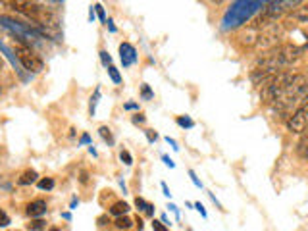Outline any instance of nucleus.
Masks as SVG:
<instances>
[{"label": "nucleus", "instance_id": "nucleus-47", "mask_svg": "<svg viewBox=\"0 0 308 231\" xmlns=\"http://www.w3.org/2000/svg\"><path fill=\"white\" fill-rule=\"evenodd\" d=\"M62 218H64V220H70V218H72V214H70V212H64V214H62Z\"/></svg>", "mask_w": 308, "mask_h": 231}, {"label": "nucleus", "instance_id": "nucleus-7", "mask_svg": "<svg viewBox=\"0 0 308 231\" xmlns=\"http://www.w3.org/2000/svg\"><path fill=\"white\" fill-rule=\"evenodd\" d=\"M285 123H287V131H289V133L301 135L303 131L307 129L308 127V99L295 110L293 116H291Z\"/></svg>", "mask_w": 308, "mask_h": 231}, {"label": "nucleus", "instance_id": "nucleus-51", "mask_svg": "<svg viewBox=\"0 0 308 231\" xmlns=\"http://www.w3.org/2000/svg\"><path fill=\"white\" fill-rule=\"evenodd\" d=\"M0 93H2V89H0Z\"/></svg>", "mask_w": 308, "mask_h": 231}, {"label": "nucleus", "instance_id": "nucleus-11", "mask_svg": "<svg viewBox=\"0 0 308 231\" xmlns=\"http://www.w3.org/2000/svg\"><path fill=\"white\" fill-rule=\"evenodd\" d=\"M297 154L301 156L303 160H308V127L303 133H301V139H299V143H297Z\"/></svg>", "mask_w": 308, "mask_h": 231}, {"label": "nucleus", "instance_id": "nucleus-19", "mask_svg": "<svg viewBox=\"0 0 308 231\" xmlns=\"http://www.w3.org/2000/svg\"><path fill=\"white\" fill-rule=\"evenodd\" d=\"M54 179L52 177H43V179H39L37 181V187L41 189V191H50V189H54Z\"/></svg>", "mask_w": 308, "mask_h": 231}, {"label": "nucleus", "instance_id": "nucleus-15", "mask_svg": "<svg viewBox=\"0 0 308 231\" xmlns=\"http://www.w3.org/2000/svg\"><path fill=\"white\" fill-rule=\"evenodd\" d=\"M133 224H135V222H133L129 216H119V218H116V222H114V228H116L117 231H127L133 228Z\"/></svg>", "mask_w": 308, "mask_h": 231}, {"label": "nucleus", "instance_id": "nucleus-43", "mask_svg": "<svg viewBox=\"0 0 308 231\" xmlns=\"http://www.w3.org/2000/svg\"><path fill=\"white\" fill-rule=\"evenodd\" d=\"M77 204H79V201H77V199H72V204H70V208H72V210H75V208H77Z\"/></svg>", "mask_w": 308, "mask_h": 231}, {"label": "nucleus", "instance_id": "nucleus-23", "mask_svg": "<svg viewBox=\"0 0 308 231\" xmlns=\"http://www.w3.org/2000/svg\"><path fill=\"white\" fill-rule=\"evenodd\" d=\"M99 56H101V62H103L104 68H110V66H112V56H110L106 50H101V52H99Z\"/></svg>", "mask_w": 308, "mask_h": 231}, {"label": "nucleus", "instance_id": "nucleus-33", "mask_svg": "<svg viewBox=\"0 0 308 231\" xmlns=\"http://www.w3.org/2000/svg\"><path fill=\"white\" fill-rule=\"evenodd\" d=\"M166 143L170 144V146H172V148H174V150H179V144H177V141H176V139H172V137H170V135H168V137H166Z\"/></svg>", "mask_w": 308, "mask_h": 231}, {"label": "nucleus", "instance_id": "nucleus-46", "mask_svg": "<svg viewBox=\"0 0 308 231\" xmlns=\"http://www.w3.org/2000/svg\"><path fill=\"white\" fill-rule=\"evenodd\" d=\"M2 70H4V56L0 54V72H2Z\"/></svg>", "mask_w": 308, "mask_h": 231}, {"label": "nucleus", "instance_id": "nucleus-18", "mask_svg": "<svg viewBox=\"0 0 308 231\" xmlns=\"http://www.w3.org/2000/svg\"><path fill=\"white\" fill-rule=\"evenodd\" d=\"M101 101V87H97V91H95V95L91 97V102H89V114L95 116L97 114V104Z\"/></svg>", "mask_w": 308, "mask_h": 231}, {"label": "nucleus", "instance_id": "nucleus-40", "mask_svg": "<svg viewBox=\"0 0 308 231\" xmlns=\"http://www.w3.org/2000/svg\"><path fill=\"white\" fill-rule=\"evenodd\" d=\"M160 222H162V224H164V226H166V228H168V226L172 224V222L168 220V216H166V214H162V216H160Z\"/></svg>", "mask_w": 308, "mask_h": 231}, {"label": "nucleus", "instance_id": "nucleus-13", "mask_svg": "<svg viewBox=\"0 0 308 231\" xmlns=\"http://www.w3.org/2000/svg\"><path fill=\"white\" fill-rule=\"evenodd\" d=\"M135 206H137V210H139V212H145V214L150 216V218L154 216V206H152L150 202L145 201L143 197H137V199H135Z\"/></svg>", "mask_w": 308, "mask_h": 231}, {"label": "nucleus", "instance_id": "nucleus-35", "mask_svg": "<svg viewBox=\"0 0 308 231\" xmlns=\"http://www.w3.org/2000/svg\"><path fill=\"white\" fill-rule=\"evenodd\" d=\"M208 197H210V199H212V202H214V204L218 206V210H221V212H223V206H221V204H220V201H218V199L214 197V193H208Z\"/></svg>", "mask_w": 308, "mask_h": 231}, {"label": "nucleus", "instance_id": "nucleus-30", "mask_svg": "<svg viewBox=\"0 0 308 231\" xmlns=\"http://www.w3.org/2000/svg\"><path fill=\"white\" fill-rule=\"evenodd\" d=\"M152 230L154 231H170L164 224H162L160 220H152Z\"/></svg>", "mask_w": 308, "mask_h": 231}, {"label": "nucleus", "instance_id": "nucleus-14", "mask_svg": "<svg viewBox=\"0 0 308 231\" xmlns=\"http://www.w3.org/2000/svg\"><path fill=\"white\" fill-rule=\"evenodd\" d=\"M37 179H39V173L35 172V170H27V172L21 173V177L17 179V183L19 185H33V183H37Z\"/></svg>", "mask_w": 308, "mask_h": 231}, {"label": "nucleus", "instance_id": "nucleus-49", "mask_svg": "<svg viewBox=\"0 0 308 231\" xmlns=\"http://www.w3.org/2000/svg\"><path fill=\"white\" fill-rule=\"evenodd\" d=\"M48 231H60V230H58V228H50Z\"/></svg>", "mask_w": 308, "mask_h": 231}, {"label": "nucleus", "instance_id": "nucleus-4", "mask_svg": "<svg viewBox=\"0 0 308 231\" xmlns=\"http://www.w3.org/2000/svg\"><path fill=\"white\" fill-rule=\"evenodd\" d=\"M293 79H295V73H291V72L276 73L272 79H268L264 85H262V91H260V101L266 102V104H274L279 97H283V95H285V91L291 87Z\"/></svg>", "mask_w": 308, "mask_h": 231}, {"label": "nucleus", "instance_id": "nucleus-1", "mask_svg": "<svg viewBox=\"0 0 308 231\" xmlns=\"http://www.w3.org/2000/svg\"><path fill=\"white\" fill-rule=\"evenodd\" d=\"M305 50L293 46V44H278L276 48L272 50H266L262 56L256 58V64H254V70H260V72H268L272 75L279 73V70H285L289 68L291 64H295L301 54Z\"/></svg>", "mask_w": 308, "mask_h": 231}, {"label": "nucleus", "instance_id": "nucleus-32", "mask_svg": "<svg viewBox=\"0 0 308 231\" xmlns=\"http://www.w3.org/2000/svg\"><path fill=\"white\" fill-rule=\"evenodd\" d=\"M145 135H147L148 143H154V141L158 139V133H156V131H152V129H147L145 131Z\"/></svg>", "mask_w": 308, "mask_h": 231}, {"label": "nucleus", "instance_id": "nucleus-10", "mask_svg": "<svg viewBox=\"0 0 308 231\" xmlns=\"http://www.w3.org/2000/svg\"><path fill=\"white\" fill-rule=\"evenodd\" d=\"M25 212H27V216L29 218H41L46 214V202L41 201V199H37V201H31L27 204V208H25Z\"/></svg>", "mask_w": 308, "mask_h": 231}, {"label": "nucleus", "instance_id": "nucleus-44", "mask_svg": "<svg viewBox=\"0 0 308 231\" xmlns=\"http://www.w3.org/2000/svg\"><path fill=\"white\" fill-rule=\"evenodd\" d=\"M81 183H87V172H81V177H79Z\"/></svg>", "mask_w": 308, "mask_h": 231}, {"label": "nucleus", "instance_id": "nucleus-36", "mask_svg": "<svg viewBox=\"0 0 308 231\" xmlns=\"http://www.w3.org/2000/svg\"><path fill=\"white\" fill-rule=\"evenodd\" d=\"M168 208H170V210L176 214V220H179V208H177L176 204H174V202H170V204H168Z\"/></svg>", "mask_w": 308, "mask_h": 231}, {"label": "nucleus", "instance_id": "nucleus-25", "mask_svg": "<svg viewBox=\"0 0 308 231\" xmlns=\"http://www.w3.org/2000/svg\"><path fill=\"white\" fill-rule=\"evenodd\" d=\"M44 228V222L41 220V218H37V220H33L29 224V230L31 231H39V230H43Z\"/></svg>", "mask_w": 308, "mask_h": 231}, {"label": "nucleus", "instance_id": "nucleus-6", "mask_svg": "<svg viewBox=\"0 0 308 231\" xmlns=\"http://www.w3.org/2000/svg\"><path fill=\"white\" fill-rule=\"evenodd\" d=\"M281 33L283 29L279 23H274V25H268V27L260 29V35H258V43H256V50H272L276 48L281 39Z\"/></svg>", "mask_w": 308, "mask_h": 231}, {"label": "nucleus", "instance_id": "nucleus-27", "mask_svg": "<svg viewBox=\"0 0 308 231\" xmlns=\"http://www.w3.org/2000/svg\"><path fill=\"white\" fill-rule=\"evenodd\" d=\"M6 226H10V216L0 208V228H6Z\"/></svg>", "mask_w": 308, "mask_h": 231}, {"label": "nucleus", "instance_id": "nucleus-50", "mask_svg": "<svg viewBox=\"0 0 308 231\" xmlns=\"http://www.w3.org/2000/svg\"><path fill=\"white\" fill-rule=\"evenodd\" d=\"M303 50H308V39H307V44H305V48Z\"/></svg>", "mask_w": 308, "mask_h": 231}, {"label": "nucleus", "instance_id": "nucleus-31", "mask_svg": "<svg viewBox=\"0 0 308 231\" xmlns=\"http://www.w3.org/2000/svg\"><path fill=\"white\" fill-rule=\"evenodd\" d=\"M162 162H164V164H166V166H168L170 170H174V168H176V162L170 158L168 154H162Z\"/></svg>", "mask_w": 308, "mask_h": 231}, {"label": "nucleus", "instance_id": "nucleus-24", "mask_svg": "<svg viewBox=\"0 0 308 231\" xmlns=\"http://www.w3.org/2000/svg\"><path fill=\"white\" fill-rule=\"evenodd\" d=\"M93 8H95V14L99 15V19H101L103 23H106V12H104L103 4H95Z\"/></svg>", "mask_w": 308, "mask_h": 231}, {"label": "nucleus", "instance_id": "nucleus-28", "mask_svg": "<svg viewBox=\"0 0 308 231\" xmlns=\"http://www.w3.org/2000/svg\"><path fill=\"white\" fill-rule=\"evenodd\" d=\"M131 121L135 123V125H141V123H145V121H147V116H145V114H139V112H137V114H135V116L131 117Z\"/></svg>", "mask_w": 308, "mask_h": 231}, {"label": "nucleus", "instance_id": "nucleus-9", "mask_svg": "<svg viewBox=\"0 0 308 231\" xmlns=\"http://www.w3.org/2000/svg\"><path fill=\"white\" fill-rule=\"evenodd\" d=\"M258 35H260V29L249 23L247 29L241 31V35H239V43L245 44V46H256V43H258Z\"/></svg>", "mask_w": 308, "mask_h": 231}, {"label": "nucleus", "instance_id": "nucleus-2", "mask_svg": "<svg viewBox=\"0 0 308 231\" xmlns=\"http://www.w3.org/2000/svg\"><path fill=\"white\" fill-rule=\"evenodd\" d=\"M308 99V81L303 73H295V79L291 87L285 91L283 97H279L278 101L272 104V112L283 117L285 121L293 116V112Z\"/></svg>", "mask_w": 308, "mask_h": 231}, {"label": "nucleus", "instance_id": "nucleus-5", "mask_svg": "<svg viewBox=\"0 0 308 231\" xmlns=\"http://www.w3.org/2000/svg\"><path fill=\"white\" fill-rule=\"evenodd\" d=\"M14 52H15L17 62L21 64V68L27 70L29 73H39L44 70L43 60L35 54V50H33L31 46H27V44H23V43H15Z\"/></svg>", "mask_w": 308, "mask_h": 231}, {"label": "nucleus", "instance_id": "nucleus-42", "mask_svg": "<svg viewBox=\"0 0 308 231\" xmlns=\"http://www.w3.org/2000/svg\"><path fill=\"white\" fill-rule=\"evenodd\" d=\"M106 222L110 224V220H108V216H101V218H99V226H106Z\"/></svg>", "mask_w": 308, "mask_h": 231}, {"label": "nucleus", "instance_id": "nucleus-12", "mask_svg": "<svg viewBox=\"0 0 308 231\" xmlns=\"http://www.w3.org/2000/svg\"><path fill=\"white\" fill-rule=\"evenodd\" d=\"M131 210V206L127 204V202H123V201H117V202H114L110 208H108V212L112 214V216H116V218H119V216H127V212Z\"/></svg>", "mask_w": 308, "mask_h": 231}, {"label": "nucleus", "instance_id": "nucleus-20", "mask_svg": "<svg viewBox=\"0 0 308 231\" xmlns=\"http://www.w3.org/2000/svg\"><path fill=\"white\" fill-rule=\"evenodd\" d=\"M141 99H143V101H152V99H154V91L150 89L148 83H143V85H141Z\"/></svg>", "mask_w": 308, "mask_h": 231}, {"label": "nucleus", "instance_id": "nucleus-29", "mask_svg": "<svg viewBox=\"0 0 308 231\" xmlns=\"http://www.w3.org/2000/svg\"><path fill=\"white\" fill-rule=\"evenodd\" d=\"M189 177H191V181H193V185H195V187H197V189H203V181H201V179L197 177V173L193 172V170H189Z\"/></svg>", "mask_w": 308, "mask_h": 231}, {"label": "nucleus", "instance_id": "nucleus-48", "mask_svg": "<svg viewBox=\"0 0 308 231\" xmlns=\"http://www.w3.org/2000/svg\"><path fill=\"white\" fill-rule=\"evenodd\" d=\"M119 185H121V189H123V193L127 191V187H125V183H123V179H119Z\"/></svg>", "mask_w": 308, "mask_h": 231}, {"label": "nucleus", "instance_id": "nucleus-21", "mask_svg": "<svg viewBox=\"0 0 308 231\" xmlns=\"http://www.w3.org/2000/svg\"><path fill=\"white\" fill-rule=\"evenodd\" d=\"M108 70V75H110V79L116 83V85H119L121 83V75H119V72H117V68H114V66H110V68H106Z\"/></svg>", "mask_w": 308, "mask_h": 231}, {"label": "nucleus", "instance_id": "nucleus-38", "mask_svg": "<svg viewBox=\"0 0 308 231\" xmlns=\"http://www.w3.org/2000/svg\"><path fill=\"white\" fill-rule=\"evenodd\" d=\"M160 185H162V191H164V195H166V197H168V199H172V193H170V189H168V185H166V183H164V181H162Z\"/></svg>", "mask_w": 308, "mask_h": 231}, {"label": "nucleus", "instance_id": "nucleus-37", "mask_svg": "<svg viewBox=\"0 0 308 231\" xmlns=\"http://www.w3.org/2000/svg\"><path fill=\"white\" fill-rule=\"evenodd\" d=\"M79 144H91V137H89L87 133H83V135H81V139H79Z\"/></svg>", "mask_w": 308, "mask_h": 231}, {"label": "nucleus", "instance_id": "nucleus-39", "mask_svg": "<svg viewBox=\"0 0 308 231\" xmlns=\"http://www.w3.org/2000/svg\"><path fill=\"white\" fill-rule=\"evenodd\" d=\"M106 25H108V29H110V33H116V31H117L116 25H114V21H112V19H106Z\"/></svg>", "mask_w": 308, "mask_h": 231}, {"label": "nucleus", "instance_id": "nucleus-26", "mask_svg": "<svg viewBox=\"0 0 308 231\" xmlns=\"http://www.w3.org/2000/svg\"><path fill=\"white\" fill-rule=\"evenodd\" d=\"M193 204H195V210L201 212V216L205 218V220H208V212H206L205 204H203V202H193Z\"/></svg>", "mask_w": 308, "mask_h": 231}, {"label": "nucleus", "instance_id": "nucleus-16", "mask_svg": "<svg viewBox=\"0 0 308 231\" xmlns=\"http://www.w3.org/2000/svg\"><path fill=\"white\" fill-rule=\"evenodd\" d=\"M99 135L104 139V143H108V146H114V135H112V131H110V127L108 125H101L99 127Z\"/></svg>", "mask_w": 308, "mask_h": 231}, {"label": "nucleus", "instance_id": "nucleus-3", "mask_svg": "<svg viewBox=\"0 0 308 231\" xmlns=\"http://www.w3.org/2000/svg\"><path fill=\"white\" fill-rule=\"evenodd\" d=\"M266 2L262 0H237L231 2L229 8L221 17V31H233L237 27H243L245 23H250L252 17L262 12Z\"/></svg>", "mask_w": 308, "mask_h": 231}, {"label": "nucleus", "instance_id": "nucleus-17", "mask_svg": "<svg viewBox=\"0 0 308 231\" xmlns=\"http://www.w3.org/2000/svg\"><path fill=\"white\" fill-rule=\"evenodd\" d=\"M176 123L179 127H183V129H193L195 127V119L189 117V116H177Z\"/></svg>", "mask_w": 308, "mask_h": 231}, {"label": "nucleus", "instance_id": "nucleus-45", "mask_svg": "<svg viewBox=\"0 0 308 231\" xmlns=\"http://www.w3.org/2000/svg\"><path fill=\"white\" fill-rule=\"evenodd\" d=\"M89 152H91V154H93V156H97V148H95V146H93V144H91V146H89Z\"/></svg>", "mask_w": 308, "mask_h": 231}, {"label": "nucleus", "instance_id": "nucleus-34", "mask_svg": "<svg viewBox=\"0 0 308 231\" xmlns=\"http://www.w3.org/2000/svg\"><path fill=\"white\" fill-rule=\"evenodd\" d=\"M123 110H139V104L137 102H125L123 104Z\"/></svg>", "mask_w": 308, "mask_h": 231}, {"label": "nucleus", "instance_id": "nucleus-8", "mask_svg": "<svg viewBox=\"0 0 308 231\" xmlns=\"http://www.w3.org/2000/svg\"><path fill=\"white\" fill-rule=\"evenodd\" d=\"M119 58H121V64L123 68H129L137 62V50L131 43H121L119 44Z\"/></svg>", "mask_w": 308, "mask_h": 231}, {"label": "nucleus", "instance_id": "nucleus-41", "mask_svg": "<svg viewBox=\"0 0 308 231\" xmlns=\"http://www.w3.org/2000/svg\"><path fill=\"white\" fill-rule=\"evenodd\" d=\"M95 17H97V14H95V8L91 6V8H89V19H91V21H95Z\"/></svg>", "mask_w": 308, "mask_h": 231}, {"label": "nucleus", "instance_id": "nucleus-22", "mask_svg": "<svg viewBox=\"0 0 308 231\" xmlns=\"http://www.w3.org/2000/svg\"><path fill=\"white\" fill-rule=\"evenodd\" d=\"M119 160H121L127 168L133 166V156H131V152H129V150H121V152H119Z\"/></svg>", "mask_w": 308, "mask_h": 231}]
</instances>
